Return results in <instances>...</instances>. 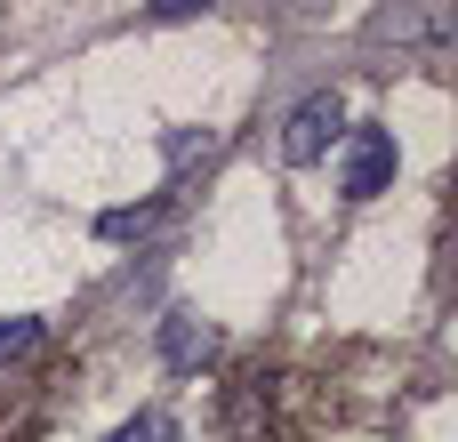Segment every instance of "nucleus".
<instances>
[{
	"instance_id": "obj_4",
	"label": "nucleus",
	"mask_w": 458,
	"mask_h": 442,
	"mask_svg": "<svg viewBox=\"0 0 458 442\" xmlns=\"http://www.w3.org/2000/svg\"><path fill=\"white\" fill-rule=\"evenodd\" d=\"M161 209H169V201H137V209H105V217H97V234H105V242H129V234H153V225H161Z\"/></svg>"
},
{
	"instance_id": "obj_3",
	"label": "nucleus",
	"mask_w": 458,
	"mask_h": 442,
	"mask_svg": "<svg viewBox=\"0 0 458 442\" xmlns=\"http://www.w3.org/2000/svg\"><path fill=\"white\" fill-rule=\"evenodd\" d=\"M209 346H217V330H209L201 314H185V306H177V314L161 322V362H169V370H193V362H209Z\"/></svg>"
},
{
	"instance_id": "obj_5",
	"label": "nucleus",
	"mask_w": 458,
	"mask_h": 442,
	"mask_svg": "<svg viewBox=\"0 0 458 442\" xmlns=\"http://www.w3.org/2000/svg\"><path fill=\"white\" fill-rule=\"evenodd\" d=\"M105 442H177V419H169V411H137L129 427H113Z\"/></svg>"
},
{
	"instance_id": "obj_1",
	"label": "nucleus",
	"mask_w": 458,
	"mask_h": 442,
	"mask_svg": "<svg viewBox=\"0 0 458 442\" xmlns=\"http://www.w3.org/2000/svg\"><path fill=\"white\" fill-rule=\"evenodd\" d=\"M338 145H346V153H338V193H346V201H378V193L394 185V169H403L394 129H346Z\"/></svg>"
},
{
	"instance_id": "obj_6",
	"label": "nucleus",
	"mask_w": 458,
	"mask_h": 442,
	"mask_svg": "<svg viewBox=\"0 0 458 442\" xmlns=\"http://www.w3.org/2000/svg\"><path fill=\"white\" fill-rule=\"evenodd\" d=\"M32 346H40V322H32V314H8V322H0V362L32 354Z\"/></svg>"
},
{
	"instance_id": "obj_2",
	"label": "nucleus",
	"mask_w": 458,
	"mask_h": 442,
	"mask_svg": "<svg viewBox=\"0 0 458 442\" xmlns=\"http://www.w3.org/2000/svg\"><path fill=\"white\" fill-rule=\"evenodd\" d=\"M338 137H346V105H338L330 89H314V97H306V105L290 113V129H282V153H290V161L306 169V161H322V153H330Z\"/></svg>"
},
{
	"instance_id": "obj_7",
	"label": "nucleus",
	"mask_w": 458,
	"mask_h": 442,
	"mask_svg": "<svg viewBox=\"0 0 458 442\" xmlns=\"http://www.w3.org/2000/svg\"><path fill=\"white\" fill-rule=\"evenodd\" d=\"M193 153H209V129H177L169 137V161H193Z\"/></svg>"
}]
</instances>
